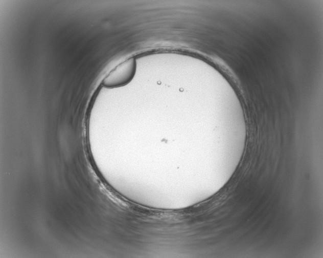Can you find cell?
<instances>
[{
  "instance_id": "1",
  "label": "cell",
  "mask_w": 323,
  "mask_h": 258,
  "mask_svg": "<svg viewBox=\"0 0 323 258\" xmlns=\"http://www.w3.org/2000/svg\"><path fill=\"white\" fill-rule=\"evenodd\" d=\"M136 63L133 58H130L118 64L104 78L102 84L108 88L122 86L133 78Z\"/></svg>"
}]
</instances>
